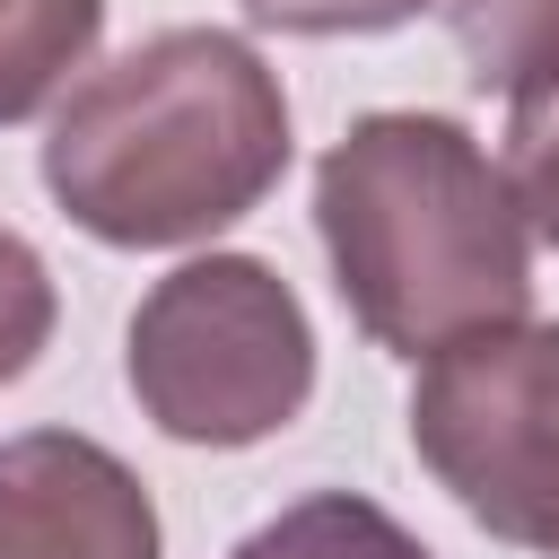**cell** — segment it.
Masks as SVG:
<instances>
[{
	"label": "cell",
	"mask_w": 559,
	"mask_h": 559,
	"mask_svg": "<svg viewBox=\"0 0 559 559\" xmlns=\"http://www.w3.org/2000/svg\"><path fill=\"white\" fill-rule=\"evenodd\" d=\"M288 175L280 70L227 26H166L87 70L44 131V192L122 253L201 245Z\"/></svg>",
	"instance_id": "cell-1"
},
{
	"label": "cell",
	"mask_w": 559,
	"mask_h": 559,
	"mask_svg": "<svg viewBox=\"0 0 559 559\" xmlns=\"http://www.w3.org/2000/svg\"><path fill=\"white\" fill-rule=\"evenodd\" d=\"M314 227L358 332L393 358L533 314V227L454 114H367L314 166Z\"/></svg>",
	"instance_id": "cell-2"
},
{
	"label": "cell",
	"mask_w": 559,
	"mask_h": 559,
	"mask_svg": "<svg viewBox=\"0 0 559 559\" xmlns=\"http://www.w3.org/2000/svg\"><path fill=\"white\" fill-rule=\"evenodd\" d=\"M122 376L175 445H262L314 393V323L271 262L201 253L131 306Z\"/></svg>",
	"instance_id": "cell-3"
},
{
	"label": "cell",
	"mask_w": 559,
	"mask_h": 559,
	"mask_svg": "<svg viewBox=\"0 0 559 559\" xmlns=\"http://www.w3.org/2000/svg\"><path fill=\"white\" fill-rule=\"evenodd\" d=\"M411 454L480 533L559 559V323L437 349L411 384Z\"/></svg>",
	"instance_id": "cell-4"
},
{
	"label": "cell",
	"mask_w": 559,
	"mask_h": 559,
	"mask_svg": "<svg viewBox=\"0 0 559 559\" xmlns=\"http://www.w3.org/2000/svg\"><path fill=\"white\" fill-rule=\"evenodd\" d=\"M157 550L166 524L114 445L79 428L0 437V559H157Z\"/></svg>",
	"instance_id": "cell-5"
},
{
	"label": "cell",
	"mask_w": 559,
	"mask_h": 559,
	"mask_svg": "<svg viewBox=\"0 0 559 559\" xmlns=\"http://www.w3.org/2000/svg\"><path fill=\"white\" fill-rule=\"evenodd\" d=\"M105 35V0H0V122L44 114L70 70H87Z\"/></svg>",
	"instance_id": "cell-6"
},
{
	"label": "cell",
	"mask_w": 559,
	"mask_h": 559,
	"mask_svg": "<svg viewBox=\"0 0 559 559\" xmlns=\"http://www.w3.org/2000/svg\"><path fill=\"white\" fill-rule=\"evenodd\" d=\"M454 52L480 96H550L559 87V0H454Z\"/></svg>",
	"instance_id": "cell-7"
},
{
	"label": "cell",
	"mask_w": 559,
	"mask_h": 559,
	"mask_svg": "<svg viewBox=\"0 0 559 559\" xmlns=\"http://www.w3.org/2000/svg\"><path fill=\"white\" fill-rule=\"evenodd\" d=\"M227 559H428V542L358 489H314V498L280 507L271 524H253Z\"/></svg>",
	"instance_id": "cell-8"
},
{
	"label": "cell",
	"mask_w": 559,
	"mask_h": 559,
	"mask_svg": "<svg viewBox=\"0 0 559 559\" xmlns=\"http://www.w3.org/2000/svg\"><path fill=\"white\" fill-rule=\"evenodd\" d=\"M507 192L542 245H559V87L507 105Z\"/></svg>",
	"instance_id": "cell-9"
},
{
	"label": "cell",
	"mask_w": 559,
	"mask_h": 559,
	"mask_svg": "<svg viewBox=\"0 0 559 559\" xmlns=\"http://www.w3.org/2000/svg\"><path fill=\"white\" fill-rule=\"evenodd\" d=\"M52 271H44V253L17 236V227H0V384H17L35 358H44V341H52Z\"/></svg>",
	"instance_id": "cell-10"
},
{
	"label": "cell",
	"mask_w": 559,
	"mask_h": 559,
	"mask_svg": "<svg viewBox=\"0 0 559 559\" xmlns=\"http://www.w3.org/2000/svg\"><path fill=\"white\" fill-rule=\"evenodd\" d=\"M419 9L437 0H245V17L280 35H384V26H411Z\"/></svg>",
	"instance_id": "cell-11"
}]
</instances>
